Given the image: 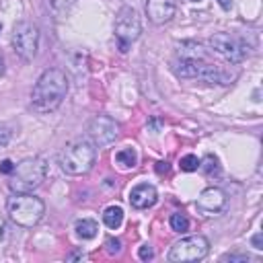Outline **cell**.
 <instances>
[{
	"label": "cell",
	"mask_w": 263,
	"mask_h": 263,
	"mask_svg": "<svg viewBox=\"0 0 263 263\" xmlns=\"http://www.w3.org/2000/svg\"><path fill=\"white\" fill-rule=\"evenodd\" d=\"M68 92V78L60 68H49L45 70L39 80L33 86L31 92V105L37 113H49L55 111L64 97Z\"/></svg>",
	"instance_id": "obj_1"
},
{
	"label": "cell",
	"mask_w": 263,
	"mask_h": 263,
	"mask_svg": "<svg viewBox=\"0 0 263 263\" xmlns=\"http://www.w3.org/2000/svg\"><path fill=\"white\" fill-rule=\"evenodd\" d=\"M97 158V146L90 142L88 136H80L70 140L62 150H60V166L68 175H86Z\"/></svg>",
	"instance_id": "obj_2"
},
{
	"label": "cell",
	"mask_w": 263,
	"mask_h": 263,
	"mask_svg": "<svg viewBox=\"0 0 263 263\" xmlns=\"http://www.w3.org/2000/svg\"><path fill=\"white\" fill-rule=\"evenodd\" d=\"M45 175H47V164L41 156L25 158L18 164H14L8 185L14 193H31L45 181Z\"/></svg>",
	"instance_id": "obj_3"
},
{
	"label": "cell",
	"mask_w": 263,
	"mask_h": 263,
	"mask_svg": "<svg viewBox=\"0 0 263 263\" xmlns=\"http://www.w3.org/2000/svg\"><path fill=\"white\" fill-rule=\"evenodd\" d=\"M6 212H8V216H10V220L14 224L31 228L43 218L45 205L33 193H14L6 201Z\"/></svg>",
	"instance_id": "obj_4"
},
{
	"label": "cell",
	"mask_w": 263,
	"mask_h": 263,
	"mask_svg": "<svg viewBox=\"0 0 263 263\" xmlns=\"http://www.w3.org/2000/svg\"><path fill=\"white\" fill-rule=\"evenodd\" d=\"M173 72L179 78H201L205 82H218V84L228 82V74L220 66L208 64L205 60H179L173 66Z\"/></svg>",
	"instance_id": "obj_5"
},
{
	"label": "cell",
	"mask_w": 263,
	"mask_h": 263,
	"mask_svg": "<svg viewBox=\"0 0 263 263\" xmlns=\"http://www.w3.org/2000/svg\"><path fill=\"white\" fill-rule=\"evenodd\" d=\"M10 43H12V49L16 51V55H21L25 62H31L37 55V47H39V29H37V25L29 23V21L16 23L12 27Z\"/></svg>",
	"instance_id": "obj_6"
},
{
	"label": "cell",
	"mask_w": 263,
	"mask_h": 263,
	"mask_svg": "<svg viewBox=\"0 0 263 263\" xmlns=\"http://www.w3.org/2000/svg\"><path fill=\"white\" fill-rule=\"evenodd\" d=\"M210 251V242L205 236L201 234H193V236H185L181 240H177L171 251H168V261L173 263H187V261H199L208 255Z\"/></svg>",
	"instance_id": "obj_7"
},
{
	"label": "cell",
	"mask_w": 263,
	"mask_h": 263,
	"mask_svg": "<svg viewBox=\"0 0 263 263\" xmlns=\"http://www.w3.org/2000/svg\"><path fill=\"white\" fill-rule=\"evenodd\" d=\"M142 33V21L140 14L132 8V6H123L119 8L117 16H115V35L119 39V49L125 53L127 45L132 41H136Z\"/></svg>",
	"instance_id": "obj_8"
},
{
	"label": "cell",
	"mask_w": 263,
	"mask_h": 263,
	"mask_svg": "<svg viewBox=\"0 0 263 263\" xmlns=\"http://www.w3.org/2000/svg\"><path fill=\"white\" fill-rule=\"evenodd\" d=\"M210 47H212V51H216L218 55H222L226 62H230V64H240L245 58H247V47H245V43L238 39V37H234V35H230V33H216V35H212L210 37Z\"/></svg>",
	"instance_id": "obj_9"
},
{
	"label": "cell",
	"mask_w": 263,
	"mask_h": 263,
	"mask_svg": "<svg viewBox=\"0 0 263 263\" xmlns=\"http://www.w3.org/2000/svg\"><path fill=\"white\" fill-rule=\"evenodd\" d=\"M117 123L109 117V115H95L86 127V136L90 138V142L99 148L109 146L115 142L117 138Z\"/></svg>",
	"instance_id": "obj_10"
},
{
	"label": "cell",
	"mask_w": 263,
	"mask_h": 263,
	"mask_svg": "<svg viewBox=\"0 0 263 263\" xmlns=\"http://www.w3.org/2000/svg\"><path fill=\"white\" fill-rule=\"evenodd\" d=\"M224 205H226V195H224V191L218 189V187H208V189H203V191L199 193V197H197V208H199L205 216H212V214L222 212Z\"/></svg>",
	"instance_id": "obj_11"
},
{
	"label": "cell",
	"mask_w": 263,
	"mask_h": 263,
	"mask_svg": "<svg viewBox=\"0 0 263 263\" xmlns=\"http://www.w3.org/2000/svg\"><path fill=\"white\" fill-rule=\"evenodd\" d=\"M146 12H148V18L154 25H164L175 16L177 2L175 0H148L146 2Z\"/></svg>",
	"instance_id": "obj_12"
},
{
	"label": "cell",
	"mask_w": 263,
	"mask_h": 263,
	"mask_svg": "<svg viewBox=\"0 0 263 263\" xmlns=\"http://www.w3.org/2000/svg\"><path fill=\"white\" fill-rule=\"evenodd\" d=\"M156 199H158L156 189H154V185H148V183H140L129 191V203L138 210L152 208L156 203Z\"/></svg>",
	"instance_id": "obj_13"
},
{
	"label": "cell",
	"mask_w": 263,
	"mask_h": 263,
	"mask_svg": "<svg viewBox=\"0 0 263 263\" xmlns=\"http://www.w3.org/2000/svg\"><path fill=\"white\" fill-rule=\"evenodd\" d=\"M177 53L181 60H203L205 58V51L201 47V43H195V41H183L177 45Z\"/></svg>",
	"instance_id": "obj_14"
},
{
	"label": "cell",
	"mask_w": 263,
	"mask_h": 263,
	"mask_svg": "<svg viewBox=\"0 0 263 263\" xmlns=\"http://www.w3.org/2000/svg\"><path fill=\"white\" fill-rule=\"evenodd\" d=\"M103 222H105V226L111 228V230L119 228L121 222H123V210H121L119 205H109V208L103 212Z\"/></svg>",
	"instance_id": "obj_15"
},
{
	"label": "cell",
	"mask_w": 263,
	"mask_h": 263,
	"mask_svg": "<svg viewBox=\"0 0 263 263\" xmlns=\"http://www.w3.org/2000/svg\"><path fill=\"white\" fill-rule=\"evenodd\" d=\"M74 230H76V234H78L82 240H88V238H95V236H97L99 226H97L95 220H78L76 226H74Z\"/></svg>",
	"instance_id": "obj_16"
},
{
	"label": "cell",
	"mask_w": 263,
	"mask_h": 263,
	"mask_svg": "<svg viewBox=\"0 0 263 263\" xmlns=\"http://www.w3.org/2000/svg\"><path fill=\"white\" fill-rule=\"evenodd\" d=\"M115 162L123 168H134L136 162H138V156H136V150L134 148H123L115 154Z\"/></svg>",
	"instance_id": "obj_17"
},
{
	"label": "cell",
	"mask_w": 263,
	"mask_h": 263,
	"mask_svg": "<svg viewBox=\"0 0 263 263\" xmlns=\"http://www.w3.org/2000/svg\"><path fill=\"white\" fill-rule=\"evenodd\" d=\"M171 228L175 230V232H187L189 230V220H187V216L185 214H181V212H175L173 216H171Z\"/></svg>",
	"instance_id": "obj_18"
},
{
	"label": "cell",
	"mask_w": 263,
	"mask_h": 263,
	"mask_svg": "<svg viewBox=\"0 0 263 263\" xmlns=\"http://www.w3.org/2000/svg\"><path fill=\"white\" fill-rule=\"evenodd\" d=\"M179 166H181V171H185V173L197 171V168H199V158H197L195 154H187V156H183V158L179 160Z\"/></svg>",
	"instance_id": "obj_19"
},
{
	"label": "cell",
	"mask_w": 263,
	"mask_h": 263,
	"mask_svg": "<svg viewBox=\"0 0 263 263\" xmlns=\"http://www.w3.org/2000/svg\"><path fill=\"white\" fill-rule=\"evenodd\" d=\"M199 166L203 168V173H205V175H214V173H218V171H220V166H218V158H216V156H212V154H208V156L203 158V162H199Z\"/></svg>",
	"instance_id": "obj_20"
},
{
	"label": "cell",
	"mask_w": 263,
	"mask_h": 263,
	"mask_svg": "<svg viewBox=\"0 0 263 263\" xmlns=\"http://www.w3.org/2000/svg\"><path fill=\"white\" fill-rule=\"evenodd\" d=\"M10 136H12L10 127L4 125V123H0V146H6V144L10 142Z\"/></svg>",
	"instance_id": "obj_21"
},
{
	"label": "cell",
	"mask_w": 263,
	"mask_h": 263,
	"mask_svg": "<svg viewBox=\"0 0 263 263\" xmlns=\"http://www.w3.org/2000/svg\"><path fill=\"white\" fill-rule=\"evenodd\" d=\"M105 247H107V251H109V253H111V255H113V253H115V255H117V253H119V251H121V242H119V240H117V238H109V240H107V242H105Z\"/></svg>",
	"instance_id": "obj_22"
},
{
	"label": "cell",
	"mask_w": 263,
	"mask_h": 263,
	"mask_svg": "<svg viewBox=\"0 0 263 263\" xmlns=\"http://www.w3.org/2000/svg\"><path fill=\"white\" fill-rule=\"evenodd\" d=\"M49 4L55 8V10H66L74 4V0H49Z\"/></svg>",
	"instance_id": "obj_23"
},
{
	"label": "cell",
	"mask_w": 263,
	"mask_h": 263,
	"mask_svg": "<svg viewBox=\"0 0 263 263\" xmlns=\"http://www.w3.org/2000/svg\"><path fill=\"white\" fill-rule=\"evenodd\" d=\"M138 257H140L142 261H148V259H152V257H154V253H152V249H150L148 245H142V247H140V251H138Z\"/></svg>",
	"instance_id": "obj_24"
},
{
	"label": "cell",
	"mask_w": 263,
	"mask_h": 263,
	"mask_svg": "<svg viewBox=\"0 0 263 263\" xmlns=\"http://www.w3.org/2000/svg\"><path fill=\"white\" fill-rule=\"evenodd\" d=\"M14 171V164L10 162V160H2L0 162V173H4V175H10Z\"/></svg>",
	"instance_id": "obj_25"
},
{
	"label": "cell",
	"mask_w": 263,
	"mask_h": 263,
	"mask_svg": "<svg viewBox=\"0 0 263 263\" xmlns=\"http://www.w3.org/2000/svg\"><path fill=\"white\" fill-rule=\"evenodd\" d=\"M251 242H253V247H255V249H259V251H261V249H263V234H261V232H257V234L251 238Z\"/></svg>",
	"instance_id": "obj_26"
},
{
	"label": "cell",
	"mask_w": 263,
	"mask_h": 263,
	"mask_svg": "<svg viewBox=\"0 0 263 263\" xmlns=\"http://www.w3.org/2000/svg\"><path fill=\"white\" fill-rule=\"evenodd\" d=\"M224 261H249L247 255H226Z\"/></svg>",
	"instance_id": "obj_27"
},
{
	"label": "cell",
	"mask_w": 263,
	"mask_h": 263,
	"mask_svg": "<svg viewBox=\"0 0 263 263\" xmlns=\"http://www.w3.org/2000/svg\"><path fill=\"white\" fill-rule=\"evenodd\" d=\"M156 171H158V173H166V171H168V164H166V162H158Z\"/></svg>",
	"instance_id": "obj_28"
},
{
	"label": "cell",
	"mask_w": 263,
	"mask_h": 263,
	"mask_svg": "<svg viewBox=\"0 0 263 263\" xmlns=\"http://www.w3.org/2000/svg\"><path fill=\"white\" fill-rule=\"evenodd\" d=\"M218 2H220V6H222L224 10H228V8L232 6V0H218Z\"/></svg>",
	"instance_id": "obj_29"
},
{
	"label": "cell",
	"mask_w": 263,
	"mask_h": 263,
	"mask_svg": "<svg viewBox=\"0 0 263 263\" xmlns=\"http://www.w3.org/2000/svg\"><path fill=\"white\" fill-rule=\"evenodd\" d=\"M191 2H197V0H191Z\"/></svg>",
	"instance_id": "obj_30"
},
{
	"label": "cell",
	"mask_w": 263,
	"mask_h": 263,
	"mask_svg": "<svg viewBox=\"0 0 263 263\" xmlns=\"http://www.w3.org/2000/svg\"><path fill=\"white\" fill-rule=\"evenodd\" d=\"M0 29H2V27H0Z\"/></svg>",
	"instance_id": "obj_31"
}]
</instances>
